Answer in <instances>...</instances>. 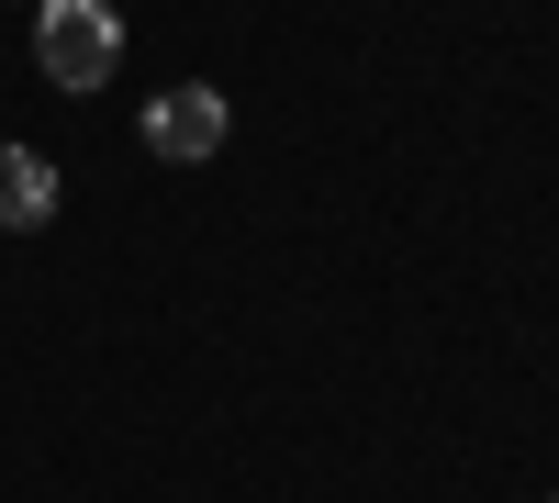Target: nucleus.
<instances>
[{"label":"nucleus","instance_id":"2","mask_svg":"<svg viewBox=\"0 0 559 503\" xmlns=\"http://www.w3.org/2000/svg\"><path fill=\"white\" fill-rule=\"evenodd\" d=\"M224 134H236V112H224L213 79H179V89H157V101H146V157H168V168H202Z\"/></svg>","mask_w":559,"mask_h":503},{"label":"nucleus","instance_id":"1","mask_svg":"<svg viewBox=\"0 0 559 503\" xmlns=\"http://www.w3.org/2000/svg\"><path fill=\"white\" fill-rule=\"evenodd\" d=\"M34 68L90 101V89L123 68V12L112 0H34Z\"/></svg>","mask_w":559,"mask_h":503},{"label":"nucleus","instance_id":"4","mask_svg":"<svg viewBox=\"0 0 559 503\" xmlns=\"http://www.w3.org/2000/svg\"><path fill=\"white\" fill-rule=\"evenodd\" d=\"M548 503H559V492H548Z\"/></svg>","mask_w":559,"mask_h":503},{"label":"nucleus","instance_id":"3","mask_svg":"<svg viewBox=\"0 0 559 503\" xmlns=\"http://www.w3.org/2000/svg\"><path fill=\"white\" fill-rule=\"evenodd\" d=\"M57 224V168L34 146H0V236H45Z\"/></svg>","mask_w":559,"mask_h":503}]
</instances>
